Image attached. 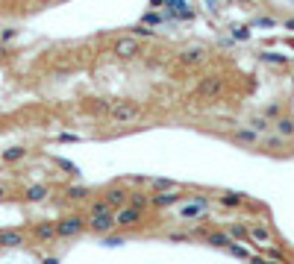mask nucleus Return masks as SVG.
Segmentation results:
<instances>
[{
	"instance_id": "obj_1",
	"label": "nucleus",
	"mask_w": 294,
	"mask_h": 264,
	"mask_svg": "<svg viewBox=\"0 0 294 264\" xmlns=\"http://www.w3.org/2000/svg\"><path fill=\"white\" fill-rule=\"evenodd\" d=\"M86 229V220L80 214H68L62 220H56V238H77Z\"/></svg>"
},
{
	"instance_id": "obj_2",
	"label": "nucleus",
	"mask_w": 294,
	"mask_h": 264,
	"mask_svg": "<svg viewBox=\"0 0 294 264\" xmlns=\"http://www.w3.org/2000/svg\"><path fill=\"white\" fill-rule=\"evenodd\" d=\"M115 226L118 229H138L141 226V208H132V205H124L115 211Z\"/></svg>"
},
{
	"instance_id": "obj_3",
	"label": "nucleus",
	"mask_w": 294,
	"mask_h": 264,
	"mask_svg": "<svg viewBox=\"0 0 294 264\" xmlns=\"http://www.w3.org/2000/svg\"><path fill=\"white\" fill-rule=\"evenodd\" d=\"M109 118L118 121V124H132V121L141 118V109H138L135 103H118V106L109 109Z\"/></svg>"
},
{
	"instance_id": "obj_4",
	"label": "nucleus",
	"mask_w": 294,
	"mask_h": 264,
	"mask_svg": "<svg viewBox=\"0 0 294 264\" xmlns=\"http://www.w3.org/2000/svg\"><path fill=\"white\" fill-rule=\"evenodd\" d=\"M89 229L95 232V235H109V232H115V211L112 214H95L92 220H89Z\"/></svg>"
},
{
	"instance_id": "obj_5",
	"label": "nucleus",
	"mask_w": 294,
	"mask_h": 264,
	"mask_svg": "<svg viewBox=\"0 0 294 264\" xmlns=\"http://www.w3.org/2000/svg\"><path fill=\"white\" fill-rule=\"evenodd\" d=\"M183 199H189V194H183V191H159L156 197H150V205L168 208V205H177V202H183Z\"/></svg>"
},
{
	"instance_id": "obj_6",
	"label": "nucleus",
	"mask_w": 294,
	"mask_h": 264,
	"mask_svg": "<svg viewBox=\"0 0 294 264\" xmlns=\"http://www.w3.org/2000/svg\"><path fill=\"white\" fill-rule=\"evenodd\" d=\"M138 53H141V44H138L135 38H118V41H115V56L132 59V56H138Z\"/></svg>"
},
{
	"instance_id": "obj_7",
	"label": "nucleus",
	"mask_w": 294,
	"mask_h": 264,
	"mask_svg": "<svg viewBox=\"0 0 294 264\" xmlns=\"http://www.w3.org/2000/svg\"><path fill=\"white\" fill-rule=\"evenodd\" d=\"M24 244H27V235L21 229H0V247L15 250V247H24Z\"/></svg>"
},
{
	"instance_id": "obj_8",
	"label": "nucleus",
	"mask_w": 294,
	"mask_h": 264,
	"mask_svg": "<svg viewBox=\"0 0 294 264\" xmlns=\"http://www.w3.org/2000/svg\"><path fill=\"white\" fill-rule=\"evenodd\" d=\"M103 199L109 202L112 211H118V208H124V205L130 202V194H127L124 188H106V191H103Z\"/></svg>"
},
{
	"instance_id": "obj_9",
	"label": "nucleus",
	"mask_w": 294,
	"mask_h": 264,
	"mask_svg": "<svg viewBox=\"0 0 294 264\" xmlns=\"http://www.w3.org/2000/svg\"><path fill=\"white\" fill-rule=\"evenodd\" d=\"M33 235H35V241H41V244H50V241H56V223H50V220H44V223H35V226H33Z\"/></svg>"
},
{
	"instance_id": "obj_10",
	"label": "nucleus",
	"mask_w": 294,
	"mask_h": 264,
	"mask_svg": "<svg viewBox=\"0 0 294 264\" xmlns=\"http://www.w3.org/2000/svg\"><path fill=\"white\" fill-rule=\"evenodd\" d=\"M247 235H250V241H259L262 247H268L271 241H274V235H271V229L265 226V223H253V226H247ZM256 244V247H259Z\"/></svg>"
},
{
	"instance_id": "obj_11",
	"label": "nucleus",
	"mask_w": 294,
	"mask_h": 264,
	"mask_svg": "<svg viewBox=\"0 0 294 264\" xmlns=\"http://www.w3.org/2000/svg\"><path fill=\"white\" fill-rule=\"evenodd\" d=\"M180 62L183 65H200V62H206V50L203 47H189V50L180 53Z\"/></svg>"
},
{
	"instance_id": "obj_12",
	"label": "nucleus",
	"mask_w": 294,
	"mask_h": 264,
	"mask_svg": "<svg viewBox=\"0 0 294 264\" xmlns=\"http://www.w3.org/2000/svg\"><path fill=\"white\" fill-rule=\"evenodd\" d=\"M50 197V191H47V185H30L27 191H24V199H30V202H41V199Z\"/></svg>"
},
{
	"instance_id": "obj_13",
	"label": "nucleus",
	"mask_w": 294,
	"mask_h": 264,
	"mask_svg": "<svg viewBox=\"0 0 294 264\" xmlns=\"http://www.w3.org/2000/svg\"><path fill=\"white\" fill-rule=\"evenodd\" d=\"M206 244H212V247H218V250H227L229 244H232V238H229L227 232H209V235H206Z\"/></svg>"
},
{
	"instance_id": "obj_14",
	"label": "nucleus",
	"mask_w": 294,
	"mask_h": 264,
	"mask_svg": "<svg viewBox=\"0 0 294 264\" xmlns=\"http://www.w3.org/2000/svg\"><path fill=\"white\" fill-rule=\"evenodd\" d=\"M203 211H206V205H183V208H180V217H183V220H192V217H200V214H203Z\"/></svg>"
},
{
	"instance_id": "obj_15",
	"label": "nucleus",
	"mask_w": 294,
	"mask_h": 264,
	"mask_svg": "<svg viewBox=\"0 0 294 264\" xmlns=\"http://www.w3.org/2000/svg\"><path fill=\"white\" fill-rule=\"evenodd\" d=\"M227 235H229V238H238V241H247V244H250V235H247V226H244V223H232Z\"/></svg>"
},
{
	"instance_id": "obj_16",
	"label": "nucleus",
	"mask_w": 294,
	"mask_h": 264,
	"mask_svg": "<svg viewBox=\"0 0 294 264\" xmlns=\"http://www.w3.org/2000/svg\"><path fill=\"white\" fill-rule=\"evenodd\" d=\"M277 132L286 135V138L294 135V118H280V121H277Z\"/></svg>"
},
{
	"instance_id": "obj_17",
	"label": "nucleus",
	"mask_w": 294,
	"mask_h": 264,
	"mask_svg": "<svg viewBox=\"0 0 294 264\" xmlns=\"http://www.w3.org/2000/svg\"><path fill=\"white\" fill-rule=\"evenodd\" d=\"M24 156H27V150H24V147H12V150H6V153H3V162H9V165H12V162H21Z\"/></svg>"
},
{
	"instance_id": "obj_18",
	"label": "nucleus",
	"mask_w": 294,
	"mask_h": 264,
	"mask_svg": "<svg viewBox=\"0 0 294 264\" xmlns=\"http://www.w3.org/2000/svg\"><path fill=\"white\" fill-rule=\"evenodd\" d=\"M232 138L241 141V144H256V141H259V138H256V130H238Z\"/></svg>"
},
{
	"instance_id": "obj_19",
	"label": "nucleus",
	"mask_w": 294,
	"mask_h": 264,
	"mask_svg": "<svg viewBox=\"0 0 294 264\" xmlns=\"http://www.w3.org/2000/svg\"><path fill=\"white\" fill-rule=\"evenodd\" d=\"M127 205H132V208H141V211H144V208L150 205V197H147V194H130V202H127Z\"/></svg>"
},
{
	"instance_id": "obj_20",
	"label": "nucleus",
	"mask_w": 294,
	"mask_h": 264,
	"mask_svg": "<svg viewBox=\"0 0 294 264\" xmlns=\"http://www.w3.org/2000/svg\"><path fill=\"white\" fill-rule=\"evenodd\" d=\"M221 202H224L227 208H238V205H244V197H241V194H224Z\"/></svg>"
},
{
	"instance_id": "obj_21",
	"label": "nucleus",
	"mask_w": 294,
	"mask_h": 264,
	"mask_svg": "<svg viewBox=\"0 0 294 264\" xmlns=\"http://www.w3.org/2000/svg\"><path fill=\"white\" fill-rule=\"evenodd\" d=\"M95 214H112V208H109L106 199H95V202H92V217H95Z\"/></svg>"
},
{
	"instance_id": "obj_22",
	"label": "nucleus",
	"mask_w": 294,
	"mask_h": 264,
	"mask_svg": "<svg viewBox=\"0 0 294 264\" xmlns=\"http://www.w3.org/2000/svg\"><path fill=\"white\" fill-rule=\"evenodd\" d=\"M200 91H203V94H218V91H221V79H206V82L200 85Z\"/></svg>"
},
{
	"instance_id": "obj_23",
	"label": "nucleus",
	"mask_w": 294,
	"mask_h": 264,
	"mask_svg": "<svg viewBox=\"0 0 294 264\" xmlns=\"http://www.w3.org/2000/svg\"><path fill=\"white\" fill-rule=\"evenodd\" d=\"M103 244L106 247H118V244H124V235H112L109 232V235H103Z\"/></svg>"
},
{
	"instance_id": "obj_24",
	"label": "nucleus",
	"mask_w": 294,
	"mask_h": 264,
	"mask_svg": "<svg viewBox=\"0 0 294 264\" xmlns=\"http://www.w3.org/2000/svg\"><path fill=\"white\" fill-rule=\"evenodd\" d=\"M65 194L71 199H86V197H89V188H68Z\"/></svg>"
},
{
	"instance_id": "obj_25",
	"label": "nucleus",
	"mask_w": 294,
	"mask_h": 264,
	"mask_svg": "<svg viewBox=\"0 0 294 264\" xmlns=\"http://www.w3.org/2000/svg\"><path fill=\"white\" fill-rule=\"evenodd\" d=\"M227 250L232 253V256H235V259H250V253H247L244 247H238V244H229Z\"/></svg>"
},
{
	"instance_id": "obj_26",
	"label": "nucleus",
	"mask_w": 294,
	"mask_h": 264,
	"mask_svg": "<svg viewBox=\"0 0 294 264\" xmlns=\"http://www.w3.org/2000/svg\"><path fill=\"white\" fill-rule=\"evenodd\" d=\"M150 185H153L156 191H171V188H174V182H171V179H153Z\"/></svg>"
},
{
	"instance_id": "obj_27",
	"label": "nucleus",
	"mask_w": 294,
	"mask_h": 264,
	"mask_svg": "<svg viewBox=\"0 0 294 264\" xmlns=\"http://www.w3.org/2000/svg\"><path fill=\"white\" fill-rule=\"evenodd\" d=\"M268 259H271V262H280V264H292L283 256V250H268Z\"/></svg>"
},
{
	"instance_id": "obj_28",
	"label": "nucleus",
	"mask_w": 294,
	"mask_h": 264,
	"mask_svg": "<svg viewBox=\"0 0 294 264\" xmlns=\"http://www.w3.org/2000/svg\"><path fill=\"white\" fill-rule=\"evenodd\" d=\"M250 130L265 132V130H268V118H253V121H250Z\"/></svg>"
},
{
	"instance_id": "obj_29",
	"label": "nucleus",
	"mask_w": 294,
	"mask_h": 264,
	"mask_svg": "<svg viewBox=\"0 0 294 264\" xmlns=\"http://www.w3.org/2000/svg\"><path fill=\"white\" fill-rule=\"evenodd\" d=\"M286 30H294V21H286Z\"/></svg>"
},
{
	"instance_id": "obj_30",
	"label": "nucleus",
	"mask_w": 294,
	"mask_h": 264,
	"mask_svg": "<svg viewBox=\"0 0 294 264\" xmlns=\"http://www.w3.org/2000/svg\"><path fill=\"white\" fill-rule=\"evenodd\" d=\"M6 197V188H3V185H0V199Z\"/></svg>"
},
{
	"instance_id": "obj_31",
	"label": "nucleus",
	"mask_w": 294,
	"mask_h": 264,
	"mask_svg": "<svg viewBox=\"0 0 294 264\" xmlns=\"http://www.w3.org/2000/svg\"><path fill=\"white\" fill-rule=\"evenodd\" d=\"M44 264H59V262H56V259H47V262H44Z\"/></svg>"
},
{
	"instance_id": "obj_32",
	"label": "nucleus",
	"mask_w": 294,
	"mask_h": 264,
	"mask_svg": "<svg viewBox=\"0 0 294 264\" xmlns=\"http://www.w3.org/2000/svg\"><path fill=\"white\" fill-rule=\"evenodd\" d=\"M265 264H280V262H265Z\"/></svg>"
}]
</instances>
